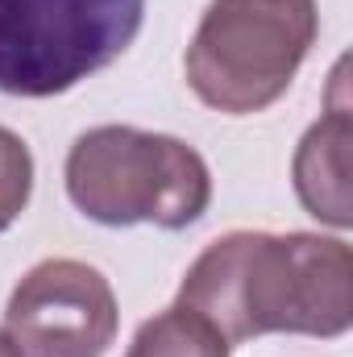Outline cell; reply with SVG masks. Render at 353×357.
I'll return each mask as SVG.
<instances>
[{"mask_svg": "<svg viewBox=\"0 0 353 357\" xmlns=\"http://www.w3.org/2000/svg\"><path fill=\"white\" fill-rule=\"evenodd\" d=\"M146 0H0V91L63 96L142 33Z\"/></svg>", "mask_w": 353, "mask_h": 357, "instance_id": "277c9868", "label": "cell"}, {"mask_svg": "<svg viewBox=\"0 0 353 357\" xmlns=\"http://www.w3.org/2000/svg\"><path fill=\"white\" fill-rule=\"evenodd\" d=\"M350 146H353V116L350 100H345V63L333 71V104L329 112L299 137L291 178H295V195L299 204L333 225V229H350L353 225V199H350Z\"/></svg>", "mask_w": 353, "mask_h": 357, "instance_id": "8992f818", "label": "cell"}, {"mask_svg": "<svg viewBox=\"0 0 353 357\" xmlns=\"http://www.w3.org/2000/svg\"><path fill=\"white\" fill-rule=\"evenodd\" d=\"M67 195L96 225H154L179 233L208 212L212 175L208 162L171 133L96 125L67 154Z\"/></svg>", "mask_w": 353, "mask_h": 357, "instance_id": "7a4b0ae2", "label": "cell"}, {"mask_svg": "<svg viewBox=\"0 0 353 357\" xmlns=\"http://www.w3.org/2000/svg\"><path fill=\"white\" fill-rule=\"evenodd\" d=\"M316 33V0H208L183 59L187 84L216 112H262L291 88Z\"/></svg>", "mask_w": 353, "mask_h": 357, "instance_id": "3957f363", "label": "cell"}, {"mask_svg": "<svg viewBox=\"0 0 353 357\" xmlns=\"http://www.w3.org/2000/svg\"><path fill=\"white\" fill-rule=\"evenodd\" d=\"M29 195H33V154L13 129L0 125V233L13 229Z\"/></svg>", "mask_w": 353, "mask_h": 357, "instance_id": "ba28073f", "label": "cell"}, {"mask_svg": "<svg viewBox=\"0 0 353 357\" xmlns=\"http://www.w3.org/2000/svg\"><path fill=\"white\" fill-rule=\"evenodd\" d=\"M179 303L229 345L266 333L345 337L353 324V254L320 233H225L183 274Z\"/></svg>", "mask_w": 353, "mask_h": 357, "instance_id": "6da1fadb", "label": "cell"}, {"mask_svg": "<svg viewBox=\"0 0 353 357\" xmlns=\"http://www.w3.org/2000/svg\"><path fill=\"white\" fill-rule=\"evenodd\" d=\"M0 357H21V349L13 345V337H8L4 328H0Z\"/></svg>", "mask_w": 353, "mask_h": 357, "instance_id": "9c48e42d", "label": "cell"}, {"mask_svg": "<svg viewBox=\"0 0 353 357\" xmlns=\"http://www.w3.org/2000/svg\"><path fill=\"white\" fill-rule=\"evenodd\" d=\"M233 345L191 307H167L154 320H146L125 357H229Z\"/></svg>", "mask_w": 353, "mask_h": 357, "instance_id": "52a82bcc", "label": "cell"}, {"mask_svg": "<svg viewBox=\"0 0 353 357\" xmlns=\"http://www.w3.org/2000/svg\"><path fill=\"white\" fill-rule=\"evenodd\" d=\"M117 295L108 278L75 258H46L4 307V333L21 357H104L117 341Z\"/></svg>", "mask_w": 353, "mask_h": 357, "instance_id": "5b68a950", "label": "cell"}]
</instances>
